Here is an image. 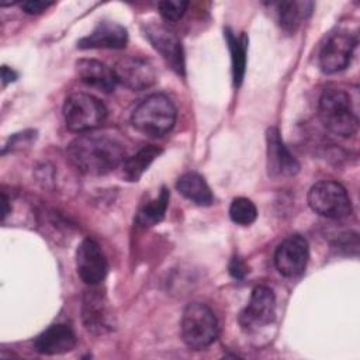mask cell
Here are the masks:
<instances>
[{"mask_svg": "<svg viewBox=\"0 0 360 360\" xmlns=\"http://www.w3.org/2000/svg\"><path fill=\"white\" fill-rule=\"evenodd\" d=\"M131 121L134 128L141 134L162 136L176 122V107L167 96L152 94L134 110Z\"/></svg>", "mask_w": 360, "mask_h": 360, "instance_id": "3957f363", "label": "cell"}, {"mask_svg": "<svg viewBox=\"0 0 360 360\" xmlns=\"http://www.w3.org/2000/svg\"><path fill=\"white\" fill-rule=\"evenodd\" d=\"M169 190L166 187H162V191L156 198L145 202L141 207V210L136 214V222L142 226H153L158 222H160L165 217L169 204Z\"/></svg>", "mask_w": 360, "mask_h": 360, "instance_id": "7402d4cb", "label": "cell"}, {"mask_svg": "<svg viewBox=\"0 0 360 360\" xmlns=\"http://www.w3.org/2000/svg\"><path fill=\"white\" fill-rule=\"evenodd\" d=\"M311 1H281L277 4V14L280 27L287 32H294L302 20L312 11Z\"/></svg>", "mask_w": 360, "mask_h": 360, "instance_id": "d6986e66", "label": "cell"}, {"mask_svg": "<svg viewBox=\"0 0 360 360\" xmlns=\"http://www.w3.org/2000/svg\"><path fill=\"white\" fill-rule=\"evenodd\" d=\"M145 37L152 46L162 55L166 63L180 76L184 75V53L183 46L174 32L163 25L149 24L145 28Z\"/></svg>", "mask_w": 360, "mask_h": 360, "instance_id": "7c38bea8", "label": "cell"}, {"mask_svg": "<svg viewBox=\"0 0 360 360\" xmlns=\"http://www.w3.org/2000/svg\"><path fill=\"white\" fill-rule=\"evenodd\" d=\"M162 153V149L153 145L139 149L135 155L125 159L121 165L122 176L128 181H138L143 172L152 165V162Z\"/></svg>", "mask_w": 360, "mask_h": 360, "instance_id": "ffe728a7", "label": "cell"}, {"mask_svg": "<svg viewBox=\"0 0 360 360\" xmlns=\"http://www.w3.org/2000/svg\"><path fill=\"white\" fill-rule=\"evenodd\" d=\"M267 142V169L269 174L277 176H292L300 170V163L290 153L284 145L280 132L276 127H271L266 132Z\"/></svg>", "mask_w": 360, "mask_h": 360, "instance_id": "5bb4252c", "label": "cell"}, {"mask_svg": "<svg viewBox=\"0 0 360 360\" xmlns=\"http://www.w3.org/2000/svg\"><path fill=\"white\" fill-rule=\"evenodd\" d=\"M76 73L79 79L90 87L104 93H111L115 89L117 77L114 69L96 59H80L76 62Z\"/></svg>", "mask_w": 360, "mask_h": 360, "instance_id": "e0dca14e", "label": "cell"}, {"mask_svg": "<svg viewBox=\"0 0 360 360\" xmlns=\"http://www.w3.org/2000/svg\"><path fill=\"white\" fill-rule=\"evenodd\" d=\"M76 267L80 278L91 285H98L107 274V259L98 246V243L93 239H84L77 250H76Z\"/></svg>", "mask_w": 360, "mask_h": 360, "instance_id": "30bf717a", "label": "cell"}, {"mask_svg": "<svg viewBox=\"0 0 360 360\" xmlns=\"http://www.w3.org/2000/svg\"><path fill=\"white\" fill-rule=\"evenodd\" d=\"M308 257L309 249L307 239L301 235H291L277 246L274 264L280 274L285 277H295L305 270Z\"/></svg>", "mask_w": 360, "mask_h": 360, "instance_id": "52a82bcc", "label": "cell"}, {"mask_svg": "<svg viewBox=\"0 0 360 360\" xmlns=\"http://www.w3.org/2000/svg\"><path fill=\"white\" fill-rule=\"evenodd\" d=\"M76 345V336L70 326L65 323L51 325L34 342V349L41 354H63Z\"/></svg>", "mask_w": 360, "mask_h": 360, "instance_id": "2e32d148", "label": "cell"}, {"mask_svg": "<svg viewBox=\"0 0 360 360\" xmlns=\"http://www.w3.org/2000/svg\"><path fill=\"white\" fill-rule=\"evenodd\" d=\"M318 114L321 122L336 135L352 136L357 131L359 120L345 90L326 89L319 97Z\"/></svg>", "mask_w": 360, "mask_h": 360, "instance_id": "7a4b0ae2", "label": "cell"}, {"mask_svg": "<svg viewBox=\"0 0 360 360\" xmlns=\"http://www.w3.org/2000/svg\"><path fill=\"white\" fill-rule=\"evenodd\" d=\"M176 187L183 197H186L187 200H190L197 205L212 204L214 197H212L211 188L208 187L204 177H201L198 173H194V172L184 173L183 176L179 177Z\"/></svg>", "mask_w": 360, "mask_h": 360, "instance_id": "ac0fdd59", "label": "cell"}, {"mask_svg": "<svg viewBox=\"0 0 360 360\" xmlns=\"http://www.w3.org/2000/svg\"><path fill=\"white\" fill-rule=\"evenodd\" d=\"M229 273L235 278H243V276L248 273V267L239 257H233L229 264Z\"/></svg>", "mask_w": 360, "mask_h": 360, "instance_id": "484cf974", "label": "cell"}, {"mask_svg": "<svg viewBox=\"0 0 360 360\" xmlns=\"http://www.w3.org/2000/svg\"><path fill=\"white\" fill-rule=\"evenodd\" d=\"M1 79H3V83L7 84V83H11L17 79V73L14 70H11L10 68L7 66H3L1 68Z\"/></svg>", "mask_w": 360, "mask_h": 360, "instance_id": "4316f807", "label": "cell"}, {"mask_svg": "<svg viewBox=\"0 0 360 360\" xmlns=\"http://www.w3.org/2000/svg\"><path fill=\"white\" fill-rule=\"evenodd\" d=\"M225 38L231 52V62H232V79L233 86H240L243 76H245V66H246V48H248V38L246 35L236 37L229 28L225 30Z\"/></svg>", "mask_w": 360, "mask_h": 360, "instance_id": "44dd1931", "label": "cell"}, {"mask_svg": "<svg viewBox=\"0 0 360 360\" xmlns=\"http://www.w3.org/2000/svg\"><path fill=\"white\" fill-rule=\"evenodd\" d=\"M127 41L128 34L121 24L112 21H101L87 37H83L77 42V46L80 49H120L127 45Z\"/></svg>", "mask_w": 360, "mask_h": 360, "instance_id": "9a60e30c", "label": "cell"}, {"mask_svg": "<svg viewBox=\"0 0 360 360\" xmlns=\"http://www.w3.org/2000/svg\"><path fill=\"white\" fill-rule=\"evenodd\" d=\"M229 217L235 224L246 226L255 222L257 217V210H256V205L249 198L238 197V198H233L231 202Z\"/></svg>", "mask_w": 360, "mask_h": 360, "instance_id": "603a6c76", "label": "cell"}, {"mask_svg": "<svg viewBox=\"0 0 360 360\" xmlns=\"http://www.w3.org/2000/svg\"><path fill=\"white\" fill-rule=\"evenodd\" d=\"M63 117L70 131L83 132L101 125L107 117V108L91 94L73 93L65 100Z\"/></svg>", "mask_w": 360, "mask_h": 360, "instance_id": "5b68a950", "label": "cell"}, {"mask_svg": "<svg viewBox=\"0 0 360 360\" xmlns=\"http://www.w3.org/2000/svg\"><path fill=\"white\" fill-rule=\"evenodd\" d=\"M308 204L316 214L329 219H343L352 212L346 188L332 180L315 183L308 191Z\"/></svg>", "mask_w": 360, "mask_h": 360, "instance_id": "8992f818", "label": "cell"}, {"mask_svg": "<svg viewBox=\"0 0 360 360\" xmlns=\"http://www.w3.org/2000/svg\"><path fill=\"white\" fill-rule=\"evenodd\" d=\"M82 318L86 329L94 335H101L112 328L108 302L103 291L97 288L86 291L82 305Z\"/></svg>", "mask_w": 360, "mask_h": 360, "instance_id": "4fadbf2b", "label": "cell"}, {"mask_svg": "<svg viewBox=\"0 0 360 360\" xmlns=\"http://www.w3.org/2000/svg\"><path fill=\"white\" fill-rule=\"evenodd\" d=\"M356 48L353 34L342 31L333 34L322 46L319 53V66L325 73H336L347 68Z\"/></svg>", "mask_w": 360, "mask_h": 360, "instance_id": "8fae6325", "label": "cell"}, {"mask_svg": "<svg viewBox=\"0 0 360 360\" xmlns=\"http://www.w3.org/2000/svg\"><path fill=\"white\" fill-rule=\"evenodd\" d=\"M188 3L184 0H165L158 4V8L166 21H179L184 15Z\"/></svg>", "mask_w": 360, "mask_h": 360, "instance_id": "cb8c5ba5", "label": "cell"}, {"mask_svg": "<svg viewBox=\"0 0 360 360\" xmlns=\"http://www.w3.org/2000/svg\"><path fill=\"white\" fill-rule=\"evenodd\" d=\"M53 3L52 1H44V0H28L21 3V8L27 14H39L45 11L48 7H51Z\"/></svg>", "mask_w": 360, "mask_h": 360, "instance_id": "d4e9b609", "label": "cell"}, {"mask_svg": "<svg viewBox=\"0 0 360 360\" xmlns=\"http://www.w3.org/2000/svg\"><path fill=\"white\" fill-rule=\"evenodd\" d=\"M122 146L108 136L83 135L68 146L70 163L89 176H103L117 169L124 162Z\"/></svg>", "mask_w": 360, "mask_h": 360, "instance_id": "6da1fadb", "label": "cell"}, {"mask_svg": "<svg viewBox=\"0 0 360 360\" xmlns=\"http://www.w3.org/2000/svg\"><path fill=\"white\" fill-rule=\"evenodd\" d=\"M276 297L271 288L259 285L252 291L249 304L239 315L242 328L252 330L266 326L274 321Z\"/></svg>", "mask_w": 360, "mask_h": 360, "instance_id": "ba28073f", "label": "cell"}, {"mask_svg": "<svg viewBox=\"0 0 360 360\" xmlns=\"http://www.w3.org/2000/svg\"><path fill=\"white\" fill-rule=\"evenodd\" d=\"M117 83L141 91L149 89L156 82V72L152 63L139 56H127L120 59L112 68Z\"/></svg>", "mask_w": 360, "mask_h": 360, "instance_id": "9c48e42d", "label": "cell"}, {"mask_svg": "<svg viewBox=\"0 0 360 360\" xmlns=\"http://www.w3.org/2000/svg\"><path fill=\"white\" fill-rule=\"evenodd\" d=\"M181 339L191 350H204L218 336V322L210 307L201 302L188 304L180 322Z\"/></svg>", "mask_w": 360, "mask_h": 360, "instance_id": "277c9868", "label": "cell"}]
</instances>
